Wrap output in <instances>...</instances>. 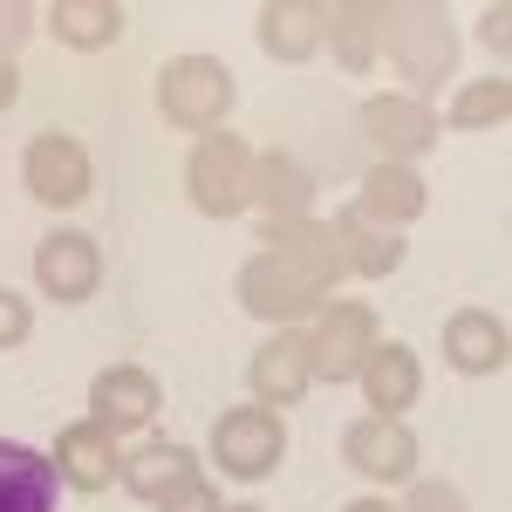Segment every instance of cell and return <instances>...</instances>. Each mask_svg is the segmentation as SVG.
<instances>
[{"label": "cell", "mask_w": 512, "mask_h": 512, "mask_svg": "<svg viewBox=\"0 0 512 512\" xmlns=\"http://www.w3.org/2000/svg\"><path fill=\"white\" fill-rule=\"evenodd\" d=\"M383 55L403 76V96L431 103L458 76V28L437 0H396V7H383Z\"/></svg>", "instance_id": "obj_1"}, {"label": "cell", "mask_w": 512, "mask_h": 512, "mask_svg": "<svg viewBox=\"0 0 512 512\" xmlns=\"http://www.w3.org/2000/svg\"><path fill=\"white\" fill-rule=\"evenodd\" d=\"M233 103H239V82L219 55H171L158 69V110L171 130L212 137V130H226Z\"/></svg>", "instance_id": "obj_2"}, {"label": "cell", "mask_w": 512, "mask_h": 512, "mask_svg": "<svg viewBox=\"0 0 512 512\" xmlns=\"http://www.w3.org/2000/svg\"><path fill=\"white\" fill-rule=\"evenodd\" d=\"M287 458V417L267 410V403H233L212 417V465L239 485H260V478L280 472Z\"/></svg>", "instance_id": "obj_3"}, {"label": "cell", "mask_w": 512, "mask_h": 512, "mask_svg": "<svg viewBox=\"0 0 512 512\" xmlns=\"http://www.w3.org/2000/svg\"><path fill=\"white\" fill-rule=\"evenodd\" d=\"M253 144L239 130H212L198 137L192 158H185V198H192L205 219H233L246 212V192H253Z\"/></svg>", "instance_id": "obj_4"}, {"label": "cell", "mask_w": 512, "mask_h": 512, "mask_svg": "<svg viewBox=\"0 0 512 512\" xmlns=\"http://www.w3.org/2000/svg\"><path fill=\"white\" fill-rule=\"evenodd\" d=\"M308 342H315V383H355V369L369 362V349L383 342V321L369 301H321V315L308 321Z\"/></svg>", "instance_id": "obj_5"}, {"label": "cell", "mask_w": 512, "mask_h": 512, "mask_svg": "<svg viewBox=\"0 0 512 512\" xmlns=\"http://www.w3.org/2000/svg\"><path fill=\"white\" fill-rule=\"evenodd\" d=\"M21 185H28V198L48 205V212L82 205L89 185H96L82 137H69V130H41V137H28V151H21Z\"/></svg>", "instance_id": "obj_6"}, {"label": "cell", "mask_w": 512, "mask_h": 512, "mask_svg": "<svg viewBox=\"0 0 512 512\" xmlns=\"http://www.w3.org/2000/svg\"><path fill=\"white\" fill-rule=\"evenodd\" d=\"M417 458H424V444H417V431L403 417H376L369 410V417H355L342 431V465L355 478H369V485H410Z\"/></svg>", "instance_id": "obj_7"}, {"label": "cell", "mask_w": 512, "mask_h": 512, "mask_svg": "<svg viewBox=\"0 0 512 512\" xmlns=\"http://www.w3.org/2000/svg\"><path fill=\"white\" fill-rule=\"evenodd\" d=\"M233 294H239V308L253 321H267V328H308V321L321 315V287H308L301 274H287L280 260H267V253H253L246 267H239L233 280Z\"/></svg>", "instance_id": "obj_8"}, {"label": "cell", "mask_w": 512, "mask_h": 512, "mask_svg": "<svg viewBox=\"0 0 512 512\" xmlns=\"http://www.w3.org/2000/svg\"><path fill=\"white\" fill-rule=\"evenodd\" d=\"M260 239H267V260H280L287 274H301L308 287L335 294L349 267H342V246H335V226L328 219H260Z\"/></svg>", "instance_id": "obj_9"}, {"label": "cell", "mask_w": 512, "mask_h": 512, "mask_svg": "<svg viewBox=\"0 0 512 512\" xmlns=\"http://www.w3.org/2000/svg\"><path fill=\"white\" fill-rule=\"evenodd\" d=\"M246 390L267 410H287V403H301L315 390V342H308V328H274L260 349L246 355Z\"/></svg>", "instance_id": "obj_10"}, {"label": "cell", "mask_w": 512, "mask_h": 512, "mask_svg": "<svg viewBox=\"0 0 512 512\" xmlns=\"http://www.w3.org/2000/svg\"><path fill=\"white\" fill-rule=\"evenodd\" d=\"M355 123H362L376 164H417L437 144V130H444L431 103H417V96H403V89H396V96H369Z\"/></svg>", "instance_id": "obj_11"}, {"label": "cell", "mask_w": 512, "mask_h": 512, "mask_svg": "<svg viewBox=\"0 0 512 512\" xmlns=\"http://www.w3.org/2000/svg\"><path fill=\"white\" fill-rule=\"evenodd\" d=\"M158 376L144 369V362H110V369H96V383H89V424H103L110 437H130V431H151V417H158Z\"/></svg>", "instance_id": "obj_12"}, {"label": "cell", "mask_w": 512, "mask_h": 512, "mask_svg": "<svg viewBox=\"0 0 512 512\" xmlns=\"http://www.w3.org/2000/svg\"><path fill=\"white\" fill-rule=\"evenodd\" d=\"M35 287L48 294V301H62V308L89 301V294L103 287V246H96V233L62 226V233L41 239L35 246Z\"/></svg>", "instance_id": "obj_13"}, {"label": "cell", "mask_w": 512, "mask_h": 512, "mask_svg": "<svg viewBox=\"0 0 512 512\" xmlns=\"http://www.w3.org/2000/svg\"><path fill=\"white\" fill-rule=\"evenodd\" d=\"M48 458H55V478H62L69 492H110V485H117V472H123L117 437L103 431V424H89V417L62 424Z\"/></svg>", "instance_id": "obj_14"}, {"label": "cell", "mask_w": 512, "mask_h": 512, "mask_svg": "<svg viewBox=\"0 0 512 512\" xmlns=\"http://www.w3.org/2000/svg\"><path fill=\"white\" fill-rule=\"evenodd\" d=\"M424 205H431V185H424L417 164H369L362 185H355V212H362L369 226H390V233L417 226Z\"/></svg>", "instance_id": "obj_15"}, {"label": "cell", "mask_w": 512, "mask_h": 512, "mask_svg": "<svg viewBox=\"0 0 512 512\" xmlns=\"http://www.w3.org/2000/svg\"><path fill=\"white\" fill-rule=\"evenodd\" d=\"M437 349H444V362L458 376H499L512 362V328L492 308H458V315L444 321V342Z\"/></svg>", "instance_id": "obj_16"}, {"label": "cell", "mask_w": 512, "mask_h": 512, "mask_svg": "<svg viewBox=\"0 0 512 512\" xmlns=\"http://www.w3.org/2000/svg\"><path fill=\"white\" fill-rule=\"evenodd\" d=\"M198 472H205V458H198L192 444H178V437H144L137 451H123V472H117V485L130 492V499L158 506L164 492L192 485Z\"/></svg>", "instance_id": "obj_17"}, {"label": "cell", "mask_w": 512, "mask_h": 512, "mask_svg": "<svg viewBox=\"0 0 512 512\" xmlns=\"http://www.w3.org/2000/svg\"><path fill=\"white\" fill-rule=\"evenodd\" d=\"M355 383H362L376 417H403L410 403H424V362H417L410 342H376L369 362L355 369Z\"/></svg>", "instance_id": "obj_18"}, {"label": "cell", "mask_w": 512, "mask_h": 512, "mask_svg": "<svg viewBox=\"0 0 512 512\" xmlns=\"http://www.w3.org/2000/svg\"><path fill=\"white\" fill-rule=\"evenodd\" d=\"M321 41H328V55L349 76H369L383 62V0H335V7H321Z\"/></svg>", "instance_id": "obj_19"}, {"label": "cell", "mask_w": 512, "mask_h": 512, "mask_svg": "<svg viewBox=\"0 0 512 512\" xmlns=\"http://www.w3.org/2000/svg\"><path fill=\"white\" fill-rule=\"evenodd\" d=\"M246 205L260 219H308L315 212V171L294 158V151H260L253 158V192Z\"/></svg>", "instance_id": "obj_20"}, {"label": "cell", "mask_w": 512, "mask_h": 512, "mask_svg": "<svg viewBox=\"0 0 512 512\" xmlns=\"http://www.w3.org/2000/svg\"><path fill=\"white\" fill-rule=\"evenodd\" d=\"M55 492V458L21 437H0V512H55Z\"/></svg>", "instance_id": "obj_21"}, {"label": "cell", "mask_w": 512, "mask_h": 512, "mask_svg": "<svg viewBox=\"0 0 512 512\" xmlns=\"http://www.w3.org/2000/svg\"><path fill=\"white\" fill-rule=\"evenodd\" d=\"M253 41L267 62H315L321 48V0H267L253 14Z\"/></svg>", "instance_id": "obj_22"}, {"label": "cell", "mask_w": 512, "mask_h": 512, "mask_svg": "<svg viewBox=\"0 0 512 512\" xmlns=\"http://www.w3.org/2000/svg\"><path fill=\"white\" fill-rule=\"evenodd\" d=\"M335 226V246H342V267H349L355 280H390L396 267H403V253H410V239L403 233H390V226H369L362 212H335L328 219Z\"/></svg>", "instance_id": "obj_23"}, {"label": "cell", "mask_w": 512, "mask_h": 512, "mask_svg": "<svg viewBox=\"0 0 512 512\" xmlns=\"http://www.w3.org/2000/svg\"><path fill=\"white\" fill-rule=\"evenodd\" d=\"M41 21L55 28L62 48H82V55L117 48V41H123V7H117V0H55Z\"/></svg>", "instance_id": "obj_24"}, {"label": "cell", "mask_w": 512, "mask_h": 512, "mask_svg": "<svg viewBox=\"0 0 512 512\" xmlns=\"http://www.w3.org/2000/svg\"><path fill=\"white\" fill-rule=\"evenodd\" d=\"M506 117H512V76H478L451 96L444 130H506Z\"/></svg>", "instance_id": "obj_25"}, {"label": "cell", "mask_w": 512, "mask_h": 512, "mask_svg": "<svg viewBox=\"0 0 512 512\" xmlns=\"http://www.w3.org/2000/svg\"><path fill=\"white\" fill-rule=\"evenodd\" d=\"M396 512H472V499H465L451 478H410V492H403Z\"/></svg>", "instance_id": "obj_26"}, {"label": "cell", "mask_w": 512, "mask_h": 512, "mask_svg": "<svg viewBox=\"0 0 512 512\" xmlns=\"http://www.w3.org/2000/svg\"><path fill=\"white\" fill-rule=\"evenodd\" d=\"M28 335H35V308H28V294L0 287V349H21Z\"/></svg>", "instance_id": "obj_27"}, {"label": "cell", "mask_w": 512, "mask_h": 512, "mask_svg": "<svg viewBox=\"0 0 512 512\" xmlns=\"http://www.w3.org/2000/svg\"><path fill=\"white\" fill-rule=\"evenodd\" d=\"M478 48H485V55H499V62L512 55V7H506V0L478 7Z\"/></svg>", "instance_id": "obj_28"}, {"label": "cell", "mask_w": 512, "mask_h": 512, "mask_svg": "<svg viewBox=\"0 0 512 512\" xmlns=\"http://www.w3.org/2000/svg\"><path fill=\"white\" fill-rule=\"evenodd\" d=\"M35 28H41V14L28 0H0V55H7V62H14V48L35 35Z\"/></svg>", "instance_id": "obj_29"}, {"label": "cell", "mask_w": 512, "mask_h": 512, "mask_svg": "<svg viewBox=\"0 0 512 512\" xmlns=\"http://www.w3.org/2000/svg\"><path fill=\"white\" fill-rule=\"evenodd\" d=\"M158 512H219V485L198 472L192 485H178V492H164L158 499Z\"/></svg>", "instance_id": "obj_30"}, {"label": "cell", "mask_w": 512, "mask_h": 512, "mask_svg": "<svg viewBox=\"0 0 512 512\" xmlns=\"http://www.w3.org/2000/svg\"><path fill=\"white\" fill-rule=\"evenodd\" d=\"M14 96H21V76H14V62H7V55H0V117H7V110H14Z\"/></svg>", "instance_id": "obj_31"}, {"label": "cell", "mask_w": 512, "mask_h": 512, "mask_svg": "<svg viewBox=\"0 0 512 512\" xmlns=\"http://www.w3.org/2000/svg\"><path fill=\"white\" fill-rule=\"evenodd\" d=\"M342 512H396V506H390V499H349Z\"/></svg>", "instance_id": "obj_32"}, {"label": "cell", "mask_w": 512, "mask_h": 512, "mask_svg": "<svg viewBox=\"0 0 512 512\" xmlns=\"http://www.w3.org/2000/svg\"><path fill=\"white\" fill-rule=\"evenodd\" d=\"M219 512H260V506H219Z\"/></svg>", "instance_id": "obj_33"}]
</instances>
